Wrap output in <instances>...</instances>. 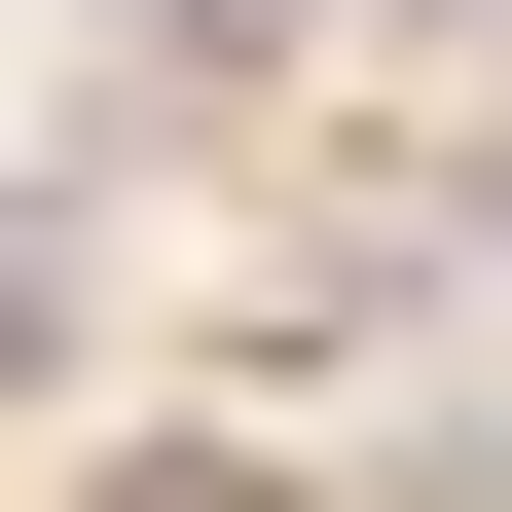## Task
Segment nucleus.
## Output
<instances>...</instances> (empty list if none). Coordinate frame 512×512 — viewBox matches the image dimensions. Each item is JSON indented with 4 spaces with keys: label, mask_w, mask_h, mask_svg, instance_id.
<instances>
[{
    "label": "nucleus",
    "mask_w": 512,
    "mask_h": 512,
    "mask_svg": "<svg viewBox=\"0 0 512 512\" xmlns=\"http://www.w3.org/2000/svg\"><path fill=\"white\" fill-rule=\"evenodd\" d=\"M110 512H293V476H220V439H147V476H110Z\"/></svg>",
    "instance_id": "f257e3e1"
}]
</instances>
